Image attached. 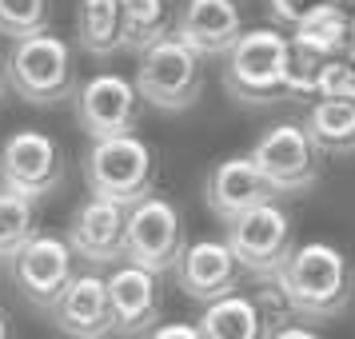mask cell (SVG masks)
I'll use <instances>...</instances> for the list:
<instances>
[{
    "label": "cell",
    "mask_w": 355,
    "mask_h": 339,
    "mask_svg": "<svg viewBox=\"0 0 355 339\" xmlns=\"http://www.w3.org/2000/svg\"><path fill=\"white\" fill-rule=\"evenodd\" d=\"M0 339H8V320H4V311H0Z\"/></svg>",
    "instance_id": "4dcf8cb0"
},
{
    "label": "cell",
    "mask_w": 355,
    "mask_h": 339,
    "mask_svg": "<svg viewBox=\"0 0 355 339\" xmlns=\"http://www.w3.org/2000/svg\"><path fill=\"white\" fill-rule=\"evenodd\" d=\"M275 291L284 295L291 315L300 320H336L355 295L352 259L336 243H300L288 256V263L275 272Z\"/></svg>",
    "instance_id": "6da1fadb"
},
{
    "label": "cell",
    "mask_w": 355,
    "mask_h": 339,
    "mask_svg": "<svg viewBox=\"0 0 355 339\" xmlns=\"http://www.w3.org/2000/svg\"><path fill=\"white\" fill-rule=\"evenodd\" d=\"M196 327L204 339H268L259 299L248 291H232L216 304H204V315Z\"/></svg>",
    "instance_id": "ac0fdd59"
},
{
    "label": "cell",
    "mask_w": 355,
    "mask_h": 339,
    "mask_svg": "<svg viewBox=\"0 0 355 339\" xmlns=\"http://www.w3.org/2000/svg\"><path fill=\"white\" fill-rule=\"evenodd\" d=\"M108 304H112V331L124 339L148 336L160 323V288L156 275L136 268V263H120L108 279Z\"/></svg>",
    "instance_id": "9a60e30c"
},
{
    "label": "cell",
    "mask_w": 355,
    "mask_h": 339,
    "mask_svg": "<svg viewBox=\"0 0 355 339\" xmlns=\"http://www.w3.org/2000/svg\"><path fill=\"white\" fill-rule=\"evenodd\" d=\"M304 132L320 156H352L355 152V100H315L307 108Z\"/></svg>",
    "instance_id": "d6986e66"
},
{
    "label": "cell",
    "mask_w": 355,
    "mask_h": 339,
    "mask_svg": "<svg viewBox=\"0 0 355 339\" xmlns=\"http://www.w3.org/2000/svg\"><path fill=\"white\" fill-rule=\"evenodd\" d=\"M288 49L291 40L275 28L243 33L224 56L227 96H236L240 104H252V108L288 100Z\"/></svg>",
    "instance_id": "7a4b0ae2"
},
{
    "label": "cell",
    "mask_w": 355,
    "mask_h": 339,
    "mask_svg": "<svg viewBox=\"0 0 355 339\" xmlns=\"http://www.w3.org/2000/svg\"><path fill=\"white\" fill-rule=\"evenodd\" d=\"M12 279H17L20 295L33 307L52 311L56 299L64 295V288L72 284V247L64 243V236H49L36 232L33 240L12 256Z\"/></svg>",
    "instance_id": "8fae6325"
},
{
    "label": "cell",
    "mask_w": 355,
    "mask_h": 339,
    "mask_svg": "<svg viewBox=\"0 0 355 339\" xmlns=\"http://www.w3.org/2000/svg\"><path fill=\"white\" fill-rule=\"evenodd\" d=\"M144 339H204L196 323H184V320H168V323H156Z\"/></svg>",
    "instance_id": "83f0119b"
},
{
    "label": "cell",
    "mask_w": 355,
    "mask_h": 339,
    "mask_svg": "<svg viewBox=\"0 0 355 339\" xmlns=\"http://www.w3.org/2000/svg\"><path fill=\"white\" fill-rule=\"evenodd\" d=\"M204 92V72L200 56L184 49L176 36L168 33L156 44L140 52L136 64V96L152 104L156 112H188Z\"/></svg>",
    "instance_id": "5b68a950"
},
{
    "label": "cell",
    "mask_w": 355,
    "mask_h": 339,
    "mask_svg": "<svg viewBox=\"0 0 355 339\" xmlns=\"http://www.w3.org/2000/svg\"><path fill=\"white\" fill-rule=\"evenodd\" d=\"M327 60H320L315 52H307L300 49V44H291L288 49V92L291 100H300V96H315L320 92V72Z\"/></svg>",
    "instance_id": "d4e9b609"
},
{
    "label": "cell",
    "mask_w": 355,
    "mask_h": 339,
    "mask_svg": "<svg viewBox=\"0 0 355 339\" xmlns=\"http://www.w3.org/2000/svg\"><path fill=\"white\" fill-rule=\"evenodd\" d=\"M49 0H0V36L12 44L49 33Z\"/></svg>",
    "instance_id": "cb8c5ba5"
},
{
    "label": "cell",
    "mask_w": 355,
    "mask_h": 339,
    "mask_svg": "<svg viewBox=\"0 0 355 339\" xmlns=\"http://www.w3.org/2000/svg\"><path fill=\"white\" fill-rule=\"evenodd\" d=\"M76 36L80 49L96 60H108L124 49L120 36V0H80L76 4Z\"/></svg>",
    "instance_id": "ffe728a7"
},
{
    "label": "cell",
    "mask_w": 355,
    "mask_h": 339,
    "mask_svg": "<svg viewBox=\"0 0 355 339\" xmlns=\"http://www.w3.org/2000/svg\"><path fill=\"white\" fill-rule=\"evenodd\" d=\"M4 84L8 80H4V60H0V96H4Z\"/></svg>",
    "instance_id": "1f68e13d"
},
{
    "label": "cell",
    "mask_w": 355,
    "mask_h": 339,
    "mask_svg": "<svg viewBox=\"0 0 355 339\" xmlns=\"http://www.w3.org/2000/svg\"><path fill=\"white\" fill-rule=\"evenodd\" d=\"M64 180V152L40 128H20L0 144V188L40 200L60 188Z\"/></svg>",
    "instance_id": "9c48e42d"
},
{
    "label": "cell",
    "mask_w": 355,
    "mask_h": 339,
    "mask_svg": "<svg viewBox=\"0 0 355 339\" xmlns=\"http://www.w3.org/2000/svg\"><path fill=\"white\" fill-rule=\"evenodd\" d=\"M52 323L68 339H108L112 336V304H108V284L104 275L84 272L72 275V284L52 307Z\"/></svg>",
    "instance_id": "e0dca14e"
},
{
    "label": "cell",
    "mask_w": 355,
    "mask_h": 339,
    "mask_svg": "<svg viewBox=\"0 0 355 339\" xmlns=\"http://www.w3.org/2000/svg\"><path fill=\"white\" fill-rule=\"evenodd\" d=\"M76 104V124L84 128L88 140H108V136H128L136 128L140 96L128 76L116 72H96L72 92Z\"/></svg>",
    "instance_id": "30bf717a"
},
{
    "label": "cell",
    "mask_w": 355,
    "mask_h": 339,
    "mask_svg": "<svg viewBox=\"0 0 355 339\" xmlns=\"http://www.w3.org/2000/svg\"><path fill=\"white\" fill-rule=\"evenodd\" d=\"M227 227V252L236 256L240 272L256 275V279H275V272L288 263L295 252V236H291V216L275 200L259 204V208L236 216Z\"/></svg>",
    "instance_id": "8992f818"
},
{
    "label": "cell",
    "mask_w": 355,
    "mask_h": 339,
    "mask_svg": "<svg viewBox=\"0 0 355 339\" xmlns=\"http://www.w3.org/2000/svg\"><path fill=\"white\" fill-rule=\"evenodd\" d=\"M204 200H208L211 216L220 224H232L236 216L275 200V192L268 188V180L259 176V168L252 164V156H227V160H220L208 172Z\"/></svg>",
    "instance_id": "2e32d148"
},
{
    "label": "cell",
    "mask_w": 355,
    "mask_h": 339,
    "mask_svg": "<svg viewBox=\"0 0 355 339\" xmlns=\"http://www.w3.org/2000/svg\"><path fill=\"white\" fill-rule=\"evenodd\" d=\"M4 80L28 104H60L76 92V72H72V52L60 36L40 33L28 40H17L8 60H4Z\"/></svg>",
    "instance_id": "277c9868"
},
{
    "label": "cell",
    "mask_w": 355,
    "mask_h": 339,
    "mask_svg": "<svg viewBox=\"0 0 355 339\" xmlns=\"http://www.w3.org/2000/svg\"><path fill=\"white\" fill-rule=\"evenodd\" d=\"M343 56H347V64H352V68H355V52H343Z\"/></svg>",
    "instance_id": "d6a6232c"
},
{
    "label": "cell",
    "mask_w": 355,
    "mask_h": 339,
    "mask_svg": "<svg viewBox=\"0 0 355 339\" xmlns=\"http://www.w3.org/2000/svg\"><path fill=\"white\" fill-rule=\"evenodd\" d=\"M272 4V17L279 20V24H300L304 17H311V12H320V8H331V4H343V0H268Z\"/></svg>",
    "instance_id": "4316f807"
},
{
    "label": "cell",
    "mask_w": 355,
    "mask_h": 339,
    "mask_svg": "<svg viewBox=\"0 0 355 339\" xmlns=\"http://www.w3.org/2000/svg\"><path fill=\"white\" fill-rule=\"evenodd\" d=\"M84 184L96 200H112L120 208H132L144 195H152L156 156L136 132L92 140L88 152H84Z\"/></svg>",
    "instance_id": "3957f363"
},
{
    "label": "cell",
    "mask_w": 355,
    "mask_h": 339,
    "mask_svg": "<svg viewBox=\"0 0 355 339\" xmlns=\"http://www.w3.org/2000/svg\"><path fill=\"white\" fill-rule=\"evenodd\" d=\"M180 252H184V220H180L176 204L156 192L132 204L128 227H124V259L160 275L176 268Z\"/></svg>",
    "instance_id": "ba28073f"
},
{
    "label": "cell",
    "mask_w": 355,
    "mask_h": 339,
    "mask_svg": "<svg viewBox=\"0 0 355 339\" xmlns=\"http://www.w3.org/2000/svg\"><path fill=\"white\" fill-rule=\"evenodd\" d=\"M124 227H128V208L88 195L80 208L72 211L64 243L72 247V256L108 268V263L124 259Z\"/></svg>",
    "instance_id": "4fadbf2b"
},
{
    "label": "cell",
    "mask_w": 355,
    "mask_h": 339,
    "mask_svg": "<svg viewBox=\"0 0 355 339\" xmlns=\"http://www.w3.org/2000/svg\"><path fill=\"white\" fill-rule=\"evenodd\" d=\"M323 100H355V68L347 64V56H336L327 60L320 72V92Z\"/></svg>",
    "instance_id": "484cf974"
},
{
    "label": "cell",
    "mask_w": 355,
    "mask_h": 339,
    "mask_svg": "<svg viewBox=\"0 0 355 339\" xmlns=\"http://www.w3.org/2000/svg\"><path fill=\"white\" fill-rule=\"evenodd\" d=\"M291 44L315 52L320 60H336L347 52V12L343 4H331V8H320L304 17L295 28H291Z\"/></svg>",
    "instance_id": "44dd1931"
},
{
    "label": "cell",
    "mask_w": 355,
    "mask_h": 339,
    "mask_svg": "<svg viewBox=\"0 0 355 339\" xmlns=\"http://www.w3.org/2000/svg\"><path fill=\"white\" fill-rule=\"evenodd\" d=\"M120 36L124 49L144 52L168 36V4L164 0H120Z\"/></svg>",
    "instance_id": "7402d4cb"
},
{
    "label": "cell",
    "mask_w": 355,
    "mask_h": 339,
    "mask_svg": "<svg viewBox=\"0 0 355 339\" xmlns=\"http://www.w3.org/2000/svg\"><path fill=\"white\" fill-rule=\"evenodd\" d=\"M33 236H36L33 200L0 188V263H12V256H17Z\"/></svg>",
    "instance_id": "603a6c76"
},
{
    "label": "cell",
    "mask_w": 355,
    "mask_h": 339,
    "mask_svg": "<svg viewBox=\"0 0 355 339\" xmlns=\"http://www.w3.org/2000/svg\"><path fill=\"white\" fill-rule=\"evenodd\" d=\"M252 164L259 168V176L268 180V188L275 195H300L307 188H315V180L323 172L320 148L311 144V136L304 132V124H272L256 140V148L248 152Z\"/></svg>",
    "instance_id": "52a82bcc"
},
{
    "label": "cell",
    "mask_w": 355,
    "mask_h": 339,
    "mask_svg": "<svg viewBox=\"0 0 355 339\" xmlns=\"http://www.w3.org/2000/svg\"><path fill=\"white\" fill-rule=\"evenodd\" d=\"M184 49L204 56H227L232 44L243 36V17L236 0H188L172 28Z\"/></svg>",
    "instance_id": "5bb4252c"
},
{
    "label": "cell",
    "mask_w": 355,
    "mask_h": 339,
    "mask_svg": "<svg viewBox=\"0 0 355 339\" xmlns=\"http://www.w3.org/2000/svg\"><path fill=\"white\" fill-rule=\"evenodd\" d=\"M172 272H176L180 291L188 299H196V304H216V299H224L232 291H240V275H243L224 240L184 243Z\"/></svg>",
    "instance_id": "7c38bea8"
},
{
    "label": "cell",
    "mask_w": 355,
    "mask_h": 339,
    "mask_svg": "<svg viewBox=\"0 0 355 339\" xmlns=\"http://www.w3.org/2000/svg\"><path fill=\"white\" fill-rule=\"evenodd\" d=\"M347 52H355V17H347Z\"/></svg>",
    "instance_id": "f546056e"
},
{
    "label": "cell",
    "mask_w": 355,
    "mask_h": 339,
    "mask_svg": "<svg viewBox=\"0 0 355 339\" xmlns=\"http://www.w3.org/2000/svg\"><path fill=\"white\" fill-rule=\"evenodd\" d=\"M268 339H323L315 327H307V323H284V327H275Z\"/></svg>",
    "instance_id": "f1b7e54d"
}]
</instances>
